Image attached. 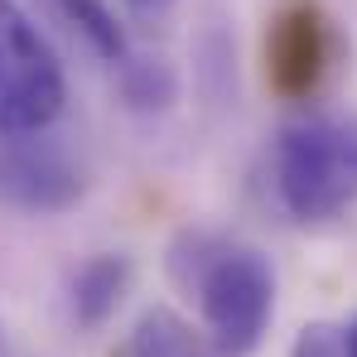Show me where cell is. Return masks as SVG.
Here are the masks:
<instances>
[{"label": "cell", "instance_id": "6da1fadb", "mask_svg": "<svg viewBox=\"0 0 357 357\" xmlns=\"http://www.w3.org/2000/svg\"><path fill=\"white\" fill-rule=\"evenodd\" d=\"M169 271L198 299V314L218 348L232 357L261 348L275 314V271L261 251L208 232H183L169 251Z\"/></svg>", "mask_w": 357, "mask_h": 357}, {"label": "cell", "instance_id": "7a4b0ae2", "mask_svg": "<svg viewBox=\"0 0 357 357\" xmlns=\"http://www.w3.org/2000/svg\"><path fill=\"white\" fill-rule=\"evenodd\" d=\"M275 198L295 222H328L357 203V112H314L275 140Z\"/></svg>", "mask_w": 357, "mask_h": 357}, {"label": "cell", "instance_id": "3957f363", "mask_svg": "<svg viewBox=\"0 0 357 357\" xmlns=\"http://www.w3.org/2000/svg\"><path fill=\"white\" fill-rule=\"evenodd\" d=\"M68 102L63 63L20 10L0 0V135H44Z\"/></svg>", "mask_w": 357, "mask_h": 357}, {"label": "cell", "instance_id": "277c9868", "mask_svg": "<svg viewBox=\"0 0 357 357\" xmlns=\"http://www.w3.org/2000/svg\"><path fill=\"white\" fill-rule=\"evenodd\" d=\"M343 59L333 15L319 0H285L266 24V87L280 102H314Z\"/></svg>", "mask_w": 357, "mask_h": 357}, {"label": "cell", "instance_id": "5b68a950", "mask_svg": "<svg viewBox=\"0 0 357 357\" xmlns=\"http://www.w3.org/2000/svg\"><path fill=\"white\" fill-rule=\"evenodd\" d=\"M87 193L82 165L44 135H0V198L24 213H63Z\"/></svg>", "mask_w": 357, "mask_h": 357}, {"label": "cell", "instance_id": "8992f818", "mask_svg": "<svg viewBox=\"0 0 357 357\" xmlns=\"http://www.w3.org/2000/svg\"><path fill=\"white\" fill-rule=\"evenodd\" d=\"M130 290V261L116 251H102V256H87L77 271H73V285H68V309L82 328H102L112 314L121 309V299Z\"/></svg>", "mask_w": 357, "mask_h": 357}, {"label": "cell", "instance_id": "52a82bcc", "mask_svg": "<svg viewBox=\"0 0 357 357\" xmlns=\"http://www.w3.org/2000/svg\"><path fill=\"white\" fill-rule=\"evenodd\" d=\"M121 357H232V353L218 348L213 338L193 333V324H183L169 309H145L135 319Z\"/></svg>", "mask_w": 357, "mask_h": 357}, {"label": "cell", "instance_id": "ba28073f", "mask_svg": "<svg viewBox=\"0 0 357 357\" xmlns=\"http://www.w3.org/2000/svg\"><path fill=\"white\" fill-rule=\"evenodd\" d=\"M116 82H121V97L130 112H169L178 97V77L165 59H150V54H126L116 63Z\"/></svg>", "mask_w": 357, "mask_h": 357}, {"label": "cell", "instance_id": "9c48e42d", "mask_svg": "<svg viewBox=\"0 0 357 357\" xmlns=\"http://www.w3.org/2000/svg\"><path fill=\"white\" fill-rule=\"evenodd\" d=\"M59 5V15L92 44V54H102V59L116 68L126 54H130V44H126V29H121V20L112 15V5L107 0H54Z\"/></svg>", "mask_w": 357, "mask_h": 357}, {"label": "cell", "instance_id": "30bf717a", "mask_svg": "<svg viewBox=\"0 0 357 357\" xmlns=\"http://www.w3.org/2000/svg\"><path fill=\"white\" fill-rule=\"evenodd\" d=\"M290 357H348L343 353V333L328 328V324H309V328H299Z\"/></svg>", "mask_w": 357, "mask_h": 357}, {"label": "cell", "instance_id": "8fae6325", "mask_svg": "<svg viewBox=\"0 0 357 357\" xmlns=\"http://www.w3.org/2000/svg\"><path fill=\"white\" fill-rule=\"evenodd\" d=\"M130 10H140V15H155V10H165V5H174V0H126Z\"/></svg>", "mask_w": 357, "mask_h": 357}, {"label": "cell", "instance_id": "7c38bea8", "mask_svg": "<svg viewBox=\"0 0 357 357\" xmlns=\"http://www.w3.org/2000/svg\"><path fill=\"white\" fill-rule=\"evenodd\" d=\"M343 353L357 357V324H348V328H343Z\"/></svg>", "mask_w": 357, "mask_h": 357}]
</instances>
